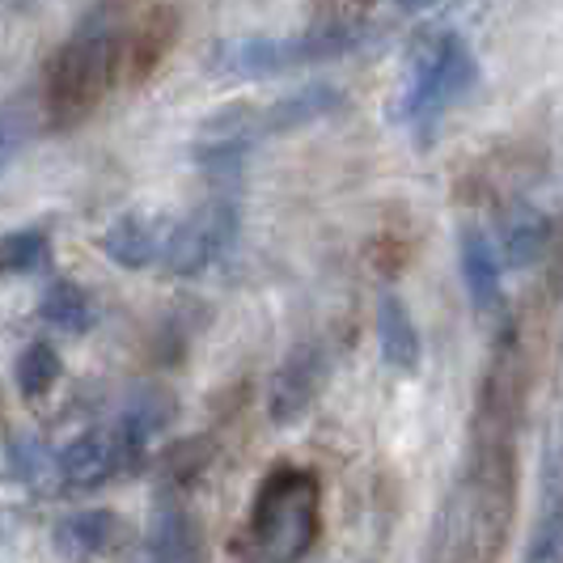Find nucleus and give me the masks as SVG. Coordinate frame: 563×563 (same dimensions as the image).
Segmentation results:
<instances>
[{"label": "nucleus", "instance_id": "1a4fd4ad", "mask_svg": "<svg viewBox=\"0 0 563 563\" xmlns=\"http://www.w3.org/2000/svg\"><path fill=\"white\" fill-rule=\"evenodd\" d=\"M526 563H563V423L547 432L542 466H538V505Z\"/></svg>", "mask_w": 563, "mask_h": 563}, {"label": "nucleus", "instance_id": "0eeeda50", "mask_svg": "<svg viewBox=\"0 0 563 563\" xmlns=\"http://www.w3.org/2000/svg\"><path fill=\"white\" fill-rule=\"evenodd\" d=\"M233 233H238V208L221 196L203 199L199 208L169 221L166 251L157 267L169 276H196L233 246Z\"/></svg>", "mask_w": 563, "mask_h": 563}, {"label": "nucleus", "instance_id": "2eb2a0df", "mask_svg": "<svg viewBox=\"0 0 563 563\" xmlns=\"http://www.w3.org/2000/svg\"><path fill=\"white\" fill-rule=\"evenodd\" d=\"M43 322L81 335V331H89V322H93V306H89V297H85L77 284H52L43 292Z\"/></svg>", "mask_w": 563, "mask_h": 563}, {"label": "nucleus", "instance_id": "f257e3e1", "mask_svg": "<svg viewBox=\"0 0 563 563\" xmlns=\"http://www.w3.org/2000/svg\"><path fill=\"white\" fill-rule=\"evenodd\" d=\"M517 420H521V347L500 331L483 377L471 441L437 508L428 563H496L517 505Z\"/></svg>", "mask_w": 563, "mask_h": 563}, {"label": "nucleus", "instance_id": "f03ea898", "mask_svg": "<svg viewBox=\"0 0 563 563\" xmlns=\"http://www.w3.org/2000/svg\"><path fill=\"white\" fill-rule=\"evenodd\" d=\"M402 13H416V4H390V9H327L318 22L288 34H238L221 38L208 52V73L221 81H267L306 64H331V59L356 56L368 43L382 38L386 22Z\"/></svg>", "mask_w": 563, "mask_h": 563}, {"label": "nucleus", "instance_id": "f3484780", "mask_svg": "<svg viewBox=\"0 0 563 563\" xmlns=\"http://www.w3.org/2000/svg\"><path fill=\"white\" fill-rule=\"evenodd\" d=\"M52 254V242L43 229H18L0 238V272H38Z\"/></svg>", "mask_w": 563, "mask_h": 563}, {"label": "nucleus", "instance_id": "6e6552de", "mask_svg": "<svg viewBox=\"0 0 563 563\" xmlns=\"http://www.w3.org/2000/svg\"><path fill=\"white\" fill-rule=\"evenodd\" d=\"M457 272L466 284V297L483 322L496 331H508V292H505V263L492 242V233L479 225H462L457 233Z\"/></svg>", "mask_w": 563, "mask_h": 563}, {"label": "nucleus", "instance_id": "f8f14e48", "mask_svg": "<svg viewBox=\"0 0 563 563\" xmlns=\"http://www.w3.org/2000/svg\"><path fill=\"white\" fill-rule=\"evenodd\" d=\"M377 352H382V365L402 373V377H411L420 368V327H416V318H411L407 301L398 292H382L377 297Z\"/></svg>", "mask_w": 563, "mask_h": 563}, {"label": "nucleus", "instance_id": "dca6fc26", "mask_svg": "<svg viewBox=\"0 0 563 563\" xmlns=\"http://www.w3.org/2000/svg\"><path fill=\"white\" fill-rule=\"evenodd\" d=\"M13 377H18V390L26 398H43L59 382V356L47 343H30L13 365Z\"/></svg>", "mask_w": 563, "mask_h": 563}, {"label": "nucleus", "instance_id": "20e7f679", "mask_svg": "<svg viewBox=\"0 0 563 563\" xmlns=\"http://www.w3.org/2000/svg\"><path fill=\"white\" fill-rule=\"evenodd\" d=\"M322 530V483L306 466H276L254 492L238 547L242 563H301Z\"/></svg>", "mask_w": 563, "mask_h": 563}, {"label": "nucleus", "instance_id": "a211bd4d", "mask_svg": "<svg viewBox=\"0 0 563 563\" xmlns=\"http://www.w3.org/2000/svg\"><path fill=\"white\" fill-rule=\"evenodd\" d=\"M26 136H30V119H26V114H18V111L0 114V169L9 166L13 157H18V148L26 144Z\"/></svg>", "mask_w": 563, "mask_h": 563}, {"label": "nucleus", "instance_id": "39448f33", "mask_svg": "<svg viewBox=\"0 0 563 563\" xmlns=\"http://www.w3.org/2000/svg\"><path fill=\"white\" fill-rule=\"evenodd\" d=\"M339 107H343V93L335 85H301V89L280 93L272 102H258V107H229L212 123H203L199 162L208 169H217V174L238 169L258 141L284 136V132H301L318 119L335 114Z\"/></svg>", "mask_w": 563, "mask_h": 563}, {"label": "nucleus", "instance_id": "7ed1b4c3", "mask_svg": "<svg viewBox=\"0 0 563 563\" xmlns=\"http://www.w3.org/2000/svg\"><path fill=\"white\" fill-rule=\"evenodd\" d=\"M475 81H479V59L471 43L457 30L428 26L402 59V81L390 119L416 144H432L441 123L475 89Z\"/></svg>", "mask_w": 563, "mask_h": 563}, {"label": "nucleus", "instance_id": "9b49d317", "mask_svg": "<svg viewBox=\"0 0 563 563\" xmlns=\"http://www.w3.org/2000/svg\"><path fill=\"white\" fill-rule=\"evenodd\" d=\"M169 221H174L169 212H153V208L123 212V217H114L111 225L98 233V251L107 254L111 263H119V267H128V272L157 267L162 251H166Z\"/></svg>", "mask_w": 563, "mask_h": 563}, {"label": "nucleus", "instance_id": "423d86ee", "mask_svg": "<svg viewBox=\"0 0 563 563\" xmlns=\"http://www.w3.org/2000/svg\"><path fill=\"white\" fill-rule=\"evenodd\" d=\"M123 43H128L123 9L98 4L85 13L52 64L47 98H52L56 119H81L89 107H98L107 98L114 73L123 64Z\"/></svg>", "mask_w": 563, "mask_h": 563}, {"label": "nucleus", "instance_id": "9d476101", "mask_svg": "<svg viewBox=\"0 0 563 563\" xmlns=\"http://www.w3.org/2000/svg\"><path fill=\"white\" fill-rule=\"evenodd\" d=\"M327 377H331V352H327V343H318V339L313 343H297L284 356V365L276 368V377H272V395H267L272 420L276 423L301 420L313 402H318Z\"/></svg>", "mask_w": 563, "mask_h": 563}, {"label": "nucleus", "instance_id": "4468645a", "mask_svg": "<svg viewBox=\"0 0 563 563\" xmlns=\"http://www.w3.org/2000/svg\"><path fill=\"white\" fill-rule=\"evenodd\" d=\"M148 563H199L196 530L183 508H162L148 534Z\"/></svg>", "mask_w": 563, "mask_h": 563}, {"label": "nucleus", "instance_id": "ddd939ff", "mask_svg": "<svg viewBox=\"0 0 563 563\" xmlns=\"http://www.w3.org/2000/svg\"><path fill=\"white\" fill-rule=\"evenodd\" d=\"M551 238H555V225H551V217L542 208H534V203H517L505 221H500V233H492L505 272L508 267H534L538 258L551 251Z\"/></svg>", "mask_w": 563, "mask_h": 563}]
</instances>
